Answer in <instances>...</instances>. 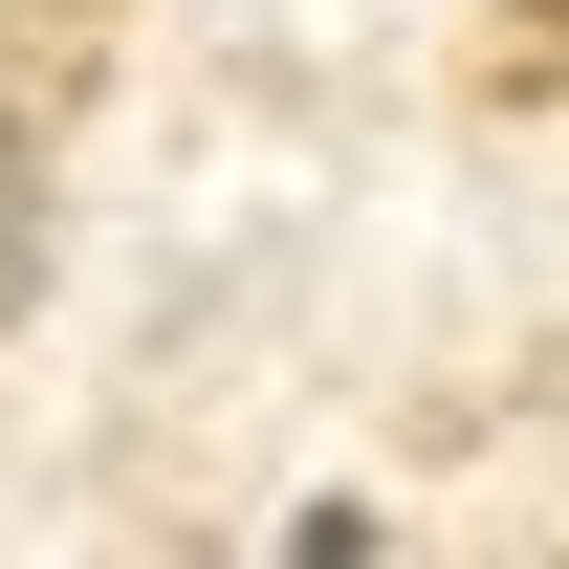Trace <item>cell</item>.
Instances as JSON below:
<instances>
[{
  "instance_id": "cell-1",
  "label": "cell",
  "mask_w": 569,
  "mask_h": 569,
  "mask_svg": "<svg viewBox=\"0 0 569 569\" xmlns=\"http://www.w3.org/2000/svg\"><path fill=\"white\" fill-rule=\"evenodd\" d=\"M22 263H44V88L0 44V307H22Z\"/></svg>"
},
{
  "instance_id": "cell-3",
  "label": "cell",
  "mask_w": 569,
  "mask_h": 569,
  "mask_svg": "<svg viewBox=\"0 0 569 569\" xmlns=\"http://www.w3.org/2000/svg\"><path fill=\"white\" fill-rule=\"evenodd\" d=\"M548 569H569V548H548Z\"/></svg>"
},
{
  "instance_id": "cell-2",
  "label": "cell",
  "mask_w": 569,
  "mask_h": 569,
  "mask_svg": "<svg viewBox=\"0 0 569 569\" xmlns=\"http://www.w3.org/2000/svg\"><path fill=\"white\" fill-rule=\"evenodd\" d=\"M372 548H395L372 503H307V526H284V569H372Z\"/></svg>"
}]
</instances>
